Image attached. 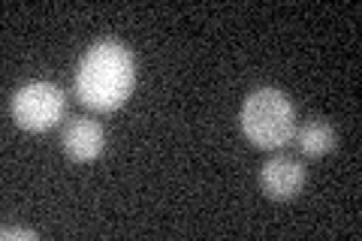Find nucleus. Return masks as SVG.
Segmentation results:
<instances>
[{
	"label": "nucleus",
	"mask_w": 362,
	"mask_h": 241,
	"mask_svg": "<svg viewBox=\"0 0 362 241\" xmlns=\"http://www.w3.org/2000/svg\"><path fill=\"white\" fill-rule=\"evenodd\" d=\"M242 133L245 139L263 148V151H275V148L287 145L296 133V112L287 100L284 90L278 88H257L247 94L242 106Z\"/></svg>",
	"instance_id": "nucleus-2"
},
{
	"label": "nucleus",
	"mask_w": 362,
	"mask_h": 241,
	"mask_svg": "<svg viewBox=\"0 0 362 241\" xmlns=\"http://www.w3.org/2000/svg\"><path fill=\"white\" fill-rule=\"evenodd\" d=\"M64 106H66L64 90L54 82H42L40 78V82H28L16 90L9 112H13V121L21 130L42 133V130H52L61 121Z\"/></svg>",
	"instance_id": "nucleus-3"
},
{
	"label": "nucleus",
	"mask_w": 362,
	"mask_h": 241,
	"mask_svg": "<svg viewBox=\"0 0 362 241\" xmlns=\"http://www.w3.org/2000/svg\"><path fill=\"white\" fill-rule=\"evenodd\" d=\"M293 136H296L299 151L305 157H314V160L326 157L335 148V127L329 121H323V118H308Z\"/></svg>",
	"instance_id": "nucleus-6"
},
{
	"label": "nucleus",
	"mask_w": 362,
	"mask_h": 241,
	"mask_svg": "<svg viewBox=\"0 0 362 241\" xmlns=\"http://www.w3.org/2000/svg\"><path fill=\"white\" fill-rule=\"evenodd\" d=\"M259 187H263L269 199L287 202L305 187V169L299 160H293V157H284V154L272 157L263 166V172H259Z\"/></svg>",
	"instance_id": "nucleus-5"
},
{
	"label": "nucleus",
	"mask_w": 362,
	"mask_h": 241,
	"mask_svg": "<svg viewBox=\"0 0 362 241\" xmlns=\"http://www.w3.org/2000/svg\"><path fill=\"white\" fill-rule=\"evenodd\" d=\"M61 145H64L66 157L76 160V163H94L106 148V130L100 127L94 118L76 114V118H70L64 124Z\"/></svg>",
	"instance_id": "nucleus-4"
},
{
	"label": "nucleus",
	"mask_w": 362,
	"mask_h": 241,
	"mask_svg": "<svg viewBox=\"0 0 362 241\" xmlns=\"http://www.w3.org/2000/svg\"><path fill=\"white\" fill-rule=\"evenodd\" d=\"M136 88V61L127 45L100 40L85 52L76 73V97L90 112L121 109Z\"/></svg>",
	"instance_id": "nucleus-1"
}]
</instances>
